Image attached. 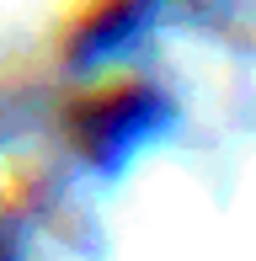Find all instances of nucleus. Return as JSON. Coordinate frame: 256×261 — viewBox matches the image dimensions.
Masks as SVG:
<instances>
[{"mask_svg":"<svg viewBox=\"0 0 256 261\" xmlns=\"http://www.w3.org/2000/svg\"><path fill=\"white\" fill-rule=\"evenodd\" d=\"M0 261H6V256H0Z\"/></svg>","mask_w":256,"mask_h":261,"instance_id":"nucleus-1","label":"nucleus"}]
</instances>
